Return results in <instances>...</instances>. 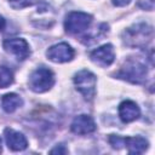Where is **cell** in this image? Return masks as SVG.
Returning <instances> with one entry per match:
<instances>
[{"label": "cell", "mask_w": 155, "mask_h": 155, "mask_svg": "<svg viewBox=\"0 0 155 155\" xmlns=\"http://www.w3.org/2000/svg\"><path fill=\"white\" fill-rule=\"evenodd\" d=\"M5 51L12 56H15L18 61H24L30 54V48L28 42L22 38H12L6 39L2 44Z\"/></svg>", "instance_id": "obj_6"}, {"label": "cell", "mask_w": 155, "mask_h": 155, "mask_svg": "<svg viewBox=\"0 0 155 155\" xmlns=\"http://www.w3.org/2000/svg\"><path fill=\"white\" fill-rule=\"evenodd\" d=\"M151 1H153V0H151Z\"/></svg>", "instance_id": "obj_21"}, {"label": "cell", "mask_w": 155, "mask_h": 155, "mask_svg": "<svg viewBox=\"0 0 155 155\" xmlns=\"http://www.w3.org/2000/svg\"><path fill=\"white\" fill-rule=\"evenodd\" d=\"M116 78L132 84H142L147 78V67L137 59H130L116 73Z\"/></svg>", "instance_id": "obj_3"}, {"label": "cell", "mask_w": 155, "mask_h": 155, "mask_svg": "<svg viewBox=\"0 0 155 155\" xmlns=\"http://www.w3.org/2000/svg\"><path fill=\"white\" fill-rule=\"evenodd\" d=\"M8 1H10V5L13 8L21 10V8H24V7H28V6L34 5L38 0H8Z\"/></svg>", "instance_id": "obj_15"}, {"label": "cell", "mask_w": 155, "mask_h": 155, "mask_svg": "<svg viewBox=\"0 0 155 155\" xmlns=\"http://www.w3.org/2000/svg\"><path fill=\"white\" fill-rule=\"evenodd\" d=\"M29 88L35 93L47 92L54 84V75L51 69L40 67L35 69L29 76Z\"/></svg>", "instance_id": "obj_2"}, {"label": "cell", "mask_w": 155, "mask_h": 155, "mask_svg": "<svg viewBox=\"0 0 155 155\" xmlns=\"http://www.w3.org/2000/svg\"><path fill=\"white\" fill-rule=\"evenodd\" d=\"M108 140L114 149H121L124 147V137H120L116 134H110Z\"/></svg>", "instance_id": "obj_16"}, {"label": "cell", "mask_w": 155, "mask_h": 155, "mask_svg": "<svg viewBox=\"0 0 155 155\" xmlns=\"http://www.w3.org/2000/svg\"><path fill=\"white\" fill-rule=\"evenodd\" d=\"M113 5L114 6H117V7H122V6H126L131 2V0H111Z\"/></svg>", "instance_id": "obj_18"}, {"label": "cell", "mask_w": 155, "mask_h": 155, "mask_svg": "<svg viewBox=\"0 0 155 155\" xmlns=\"http://www.w3.org/2000/svg\"><path fill=\"white\" fill-rule=\"evenodd\" d=\"M5 142L8 149L12 151H22L27 149L28 147V140L25 136L18 131H15L12 128H5Z\"/></svg>", "instance_id": "obj_10"}, {"label": "cell", "mask_w": 155, "mask_h": 155, "mask_svg": "<svg viewBox=\"0 0 155 155\" xmlns=\"http://www.w3.org/2000/svg\"><path fill=\"white\" fill-rule=\"evenodd\" d=\"M92 22V16L81 12V11H73L69 12L64 19V29L70 34H79L86 30Z\"/></svg>", "instance_id": "obj_5"}, {"label": "cell", "mask_w": 155, "mask_h": 155, "mask_svg": "<svg viewBox=\"0 0 155 155\" xmlns=\"http://www.w3.org/2000/svg\"><path fill=\"white\" fill-rule=\"evenodd\" d=\"M13 82V73L10 68L1 65L0 67V88H6Z\"/></svg>", "instance_id": "obj_14"}, {"label": "cell", "mask_w": 155, "mask_h": 155, "mask_svg": "<svg viewBox=\"0 0 155 155\" xmlns=\"http://www.w3.org/2000/svg\"><path fill=\"white\" fill-rule=\"evenodd\" d=\"M74 48L67 44V42H59L56 45H52L47 51L46 56L50 61L54 63H65L74 58Z\"/></svg>", "instance_id": "obj_7"}, {"label": "cell", "mask_w": 155, "mask_h": 155, "mask_svg": "<svg viewBox=\"0 0 155 155\" xmlns=\"http://www.w3.org/2000/svg\"><path fill=\"white\" fill-rule=\"evenodd\" d=\"M5 25H6V22H5V19H4V17L0 16V31L5 28Z\"/></svg>", "instance_id": "obj_19"}, {"label": "cell", "mask_w": 155, "mask_h": 155, "mask_svg": "<svg viewBox=\"0 0 155 155\" xmlns=\"http://www.w3.org/2000/svg\"><path fill=\"white\" fill-rule=\"evenodd\" d=\"M91 61L99 67H109L115 59V51L111 44H105L93 50L90 54Z\"/></svg>", "instance_id": "obj_8"}, {"label": "cell", "mask_w": 155, "mask_h": 155, "mask_svg": "<svg viewBox=\"0 0 155 155\" xmlns=\"http://www.w3.org/2000/svg\"><path fill=\"white\" fill-rule=\"evenodd\" d=\"M50 153H51V154H67V153H68V149H67L64 145L59 144V145H56L53 149H51Z\"/></svg>", "instance_id": "obj_17"}, {"label": "cell", "mask_w": 155, "mask_h": 155, "mask_svg": "<svg viewBox=\"0 0 155 155\" xmlns=\"http://www.w3.org/2000/svg\"><path fill=\"white\" fill-rule=\"evenodd\" d=\"M1 105H2V109L10 114L16 111L18 108H21L23 105V101L21 96H18L17 93H6L2 96Z\"/></svg>", "instance_id": "obj_13"}, {"label": "cell", "mask_w": 155, "mask_h": 155, "mask_svg": "<svg viewBox=\"0 0 155 155\" xmlns=\"http://www.w3.org/2000/svg\"><path fill=\"white\" fill-rule=\"evenodd\" d=\"M2 151V145H1V139H0V153Z\"/></svg>", "instance_id": "obj_20"}, {"label": "cell", "mask_w": 155, "mask_h": 155, "mask_svg": "<svg viewBox=\"0 0 155 155\" xmlns=\"http://www.w3.org/2000/svg\"><path fill=\"white\" fill-rule=\"evenodd\" d=\"M70 130L75 134L85 136V134H90L96 131V124H94V120L90 115L81 114V115H78L73 120L70 125Z\"/></svg>", "instance_id": "obj_9"}, {"label": "cell", "mask_w": 155, "mask_h": 155, "mask_svg": "<svg viewBox=\"0 0 155 155\" xmlns=\"http://www.w3.org/2000/svg\"><path fill=\"white\" fill-rule=\"evenodd\" d=\"M124 145L127 148L130 154H143L148 147H149V142L140 136H136V137H124Z\"/></svg>", "instance_id": "obj_12"}, {"label": "cell", "mask_w": 155, "mask_h": 155, "mask_svg": "<svg viewBox=\"0 0 155 155\" xmlns=\"http://www.w3.org/2000/svg\"><path fill=\"white\" fill-rule=\"evenodd\" d=\"M153 38V28L145 23H138L127 28L122 34L125 45L131 47L145 46Z\"/></svg>", "instance_id": "obj_1"}, {"label": "cell", "mask_w": 155, "mask_h": 155, "mask_svg": "<svg viewBox=\"0 0 155 155\" xmlns=\"http://www.w3.org/2000/svg\"><path fill=\"white\" fill-rule=\"evenodd\" d=\"M74 85L75 88L86 98L92 99L96 94V85H97V78L93 73L90 70L82 69L79 73L74 75Z\"/></svg>", "instance_id": "obj_4"}, {"label": "cell", "mask_w": 155, "mask_h": 155, "mask_svg": "<svg viewBox=\"0 0 155 155\" xmlns=\"http://www.w3.org/2000/svg\"><path fill=\"white\" fill-rule=\"evenodd\" d=\"M140 115L139 107L133 101H124L119 105V116L122 122H132Z\"/></svg>", "instance_id": "obj_11"}]
</instances>
